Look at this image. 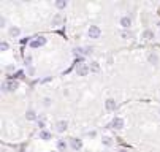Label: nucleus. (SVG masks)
Wrapping results in <instances>:
<instances>
[{
  "label": "nucleus",
  "mask_w": 160,
  "mask_h": 152,
  "mask_svg": "<svg viewBox=\"0 0 160 152\" xmlns=\"http://www.w3.org/2000/svg\"><path fill=\"white\" fill-rule=\"evenodd\" d=\"M120 37H122L124 40H130V38H132V33H130V32H127V30H122V33H120Z\"/></svg>",
  "instance_id": "6ab92c4d"
},
{
  "label": "nucleus",
  "mask_w": 160,
  "mask_h": 152,
  "mask_svg": "<svg viewBox=\"0 0 160 152\" xmlns=\"http://www.w3.org/2000/svg\"><path fill=\"white\" fill-rule=\"evenodd\" d=\"M105 108H106L108 111H114L116 108H117V101H116L114 98H108L106 101H105Z\"/></svg>",
  "instance_id": "423d86ee"
},
{
  "label": "nucleus",
  "mask_w": 160,
  "mask_h": 152,
  "mask_svg": "<svg viewBox=\"0 0 160 152\" xmlns=\"http://www.w3.org/2000/svg\"><path fill=\"white\" fill-rule=\"evenodd\" d=\"M30 62H32V57H30V55H27V57H25V64L30 65Z\"/></svg>",
  "instance_id": "b1692460"
},
{
  "label": "nucleus",
  "mask_w": 160,
  "mask_h": 152,
  "mask_svg": "<svg viewBox=\"0 0 160 152\" xmlns=\"http://www.w3.org/2000/svg\"><path fill=\"white\" fill-rule=\"evenodd\" d=\"M98 70H100L98 64H97V62H92V64H90V71H98Z\"/></svg>",
  "instance_id": "412c9836"
},
{
  "label": "nucleus",
  "mask_w": 160,
  "mask_h": 152,
  "mask_svg": "<svg viewBox=\"0 0 160 152\" xmlns=\"http://www.w3.org/2000/svg\"><path fill=\"white\" fill-rule=\"evenodd\" d=\"M62 22H64V18H62V14H60V13H56V14L52 16V19H51L52 27H59Z\"/></svg>",
  "instance_id": "0eeeda50"
},
{
  "label": "nucleus",
  "mask_w": 160,
  "mask_h": 152,
  "mask_svg": "<svg viewBox=\"0 0 160 152\" xmlns=\"http://www.w3.org/2000/svg\"><path fill=\"white\" fill-rule=\"evenodd\" d=\"M117 152H129V151H127V149H119Z\"/></svg>",
  "instance_id": "393cba45"
},
{
  "label": "nucleus",
  "mask_w": 160,
  "mask_h": 152,
  "mask_svg": "<svg viewBox=\"0 0 160 152\" xmlns=\"http://www.w3.org/2000/svg\"><path fill=\"white\" fill-rule=\"evenodd\" d=\"M87 35H89V38H92V40H98V38L102 37V30L98 25H90L89 29H87Z\"/></svg>",
  "instance_id": "f03ea898"
},
{
  "label": "nucleus",
  "mask_w": 160,
  "mask_h": 152,
  "mask_svg": "<svg viewBox=\"0 0 160 152\" xmlns=\"http://www.w3.org/2000/svg\"><path fill=\"white\" fill-rule=\"evenodd\" d=\"M43 105H45L46 108H49V106L52 105V100L49 98V97H45V98H43Z\"/></svg>",
  "instance_id": "aec40b11"
},
{
  "label": "nucleus",
  "mask_w": 160,
  "mask_h": 152,
  "mask_svg": "<svg viewBox=\"0 0 160 152\" xmlns=\"http://www.w3.org/2000/svg\"><path fill=\"white\" fill-rule=\"evenodd\" d=\"M71 148H73L75 151H79L82 148V141L78 138H71Z\"/></svg>",
  "instance_id": "9b49d317"
},
{
  "label": "nucleus",
  "mask_w": 160,
  "mask_h": 152,
  "mask_svg": "<svg viewBox=\"0 0 160 152\" xmlns=\"http://www.w3.org/2000/svg\"><path fill=\"white\" fill-rule=\"evenodd\" d=\"M25 119L27 121H35L37 119V112L34 109H27L25 111Z\"/></svg>",
  "instance_id": "4468645a"
},
{
  "label": "nucleus",
  "mask_w": 160,
  "mask_h": 152,
  "mask_svg": "<svg viewBox=\"0 0 160 152\" xmlns=\"http://www.w3.org/2000/svg\"><path fill=\"white\" fill-rule=\"evenodd\" d=\"M40 139L49 141V139H51V133H49L48 130H40Z\"/></svg>",
  "instance_id": "dca6fc26"
},
{
  "label": "nucleus",
  "mask_w": 160,
  "mask_h": 152,
  "mask_svg": "<svg viewBox=\"0 0 160 152\" xmlns=\"http://www.w3.org/2000/svg\"><path fill=\"white\" fill-rule=\"evenodd\" d=\"M75 71H76V75H78V76H87V75H89V71H90V67L87 65L86 62H78Z\"/></svg>",
  "instance_id": "f257e3e1"
},
{
  "label": "nucleus",
  "mask_w": 160,
  "mask_h": 152,
  "mask_svg": "<svg viewBox=\"0 0 160 152\" xmlns=\"http://www.w3.org/2000/svg\"><path fill=\"white\" fill-rule=\"evenodd\" d=\"M10 46H8V43L7 41H2V44H0V49H2V51H7Z\"/></svg>",
  "instance_id": "4be33fe9"
},
{
  "label": "nucleus",
  "mask_w": 160,
  "mask_h": 152,
  "mask_svg": "<svg viewBox=\"0 0 160 152\" xmlns=\"http://www.w3.org/2000/svg\"><path fill=\"white\" fill-rule=\"evenodd\" d=\"M119 24H120V27H122L124 30H127L132 25V18L130 16H122V18L119 19Z\"/></svg>",
  "instance_id": "39448f33"
},
{
  "label": "nucleus",
  "mask_w": 160,
  "mask_h": 152,
  "mask_svg": "<svg viewBox=\"0 0 160 152\" xmlns=\"http://www.w3.org/2000/svg\"><path fill=\"white\" fill-rule=\"evenodd\" d=\"M159 29H160V22H159Z\"/></svg>",
  "instance_id": "a878e982"
},
{
  "label": "nucleus",
  "mask_w": 160,
  "mask_h": 152,
  "mask_svg": "<svg viewBox=\"0 0 160 152\" xmlns=\"http://www.w3.org/2000/svg\"><path fill=\"white\" fill-rule=\"evenodd\" d=\"M8 33H10V37H11V38H18L21 35V29H19V27H10Z\"/></svg>",
  "instance_id": "f8f14e48"
},
{
  "label": "nucleus",
  "mask_w": 160,
  "mask_h": 152,
  "mask_svg": "<svg viewBox=\"0 0 160 152\" xmlns=\"http://www.w3.org/2000/svg\"><path fill=\"white\" fill-rule=\"evenodd\" d=\"M109 127L114 128V130H122L124 128V119L122 117H114L111 121V124H109Z\"/></svg>",
  "instance_id": "20e7f679"
},
{
  "label": "nucleus",
  "mask_w": 160,
  "mask_h": 152,
  "mask_svg": "<svg viewBox=\"0 0 160 152\" xmlns=\"http://www.w3.org/2000/svg\"><path fill=\"white\" fill-rule=\"evenodd\" d=\"M67 127H68V124H67V121H59V122L56 124V130H57L59 133H62V132H65V130H67Z\"/></svg>",
  "instance_id": "1a4fd4ad"
},
{
  "label": "nucleus",
  "mask_w": 160,
  "mask_h": 152,
  "mask_svg": "<svg viewBox=\"0 0 160 152\" xmlns=\"http://www.w3.org/2000/svg\"><path fill=\"white\" fill-rule=\"evenodd\" d=\"M67 5H68L67 0H57V2H56V8L64 10V8H67Z\"/></svg>",
  "instance_id": "f3484780"
},
{
  "label": "nucleus",
  "mask_w": 160,
  "mask_h": 152,
  "mask_svg": "<svg viewBox=\"0 0 160 152\" xmlns=\"http://www.w3.org/2000/svg\"><path fill=\"white\" fill-rule=\"evenodd\" d=\"M102 143H103L105 146H111V144H113V138H111V136H103V138H102Z\"/></svg>",
  "instance_id": "a211bd4d"
},
{
  "label": "nucleus",
  "mask_w": 160,
  "mask_h": 152,
  "mask_svg": "<svg viewBox=\"0 0 160 152\" xmlns=\"http://www.w3.org/2000/svg\"><path fill=\"white\" fill-rule=\"evenodd\" d=\"M46 44V38L45 37H40V38H37V40H34L30 43V46L32 48H40V46H45Z\"/></svg>",
  "instance_id": "6e6552de"
},
{
  "label": "nucleus",
  "mask_w": 160,
  "mask_h": 152,
  "mask_svg": "<svg viewBox=\"0 0 160 152\" xmlns=\"http://www.w3.org/2000/svg\"><path fill=\"white\" fill-rule=\"evenodd\" d=\"M5 24H7V19H5V18H2V19H0V25H2V27H5Z\"/></svg>",
  "instance_id": "5701e85b"
},
{
  "label": "nucleus",
  "mask_w": 160,
  "mask_h": 152,
  "mask_svg": "<svg viewBox=\"0 0 160 152\" xmlns=\"http://www.w3.org/2000/svg\"><path fill=\"white\" fill-rule=\"evenodd\" d=\"M143 38H144V40H152V38H154V32L151 30V29H146L144 32H143Z\"/></svg>",
  "instance_id": "2eb2a0df"
},
{
  "label": "nucleus",
  "mask_w": 160,
  "mask_h": 152,
  "mask_svg": "<svg viewBox=\"0 0 160 152\" xmlns=\"http://www.w3.org/2000/svg\"><path fill=\"white\" fill-rule=\"evenodd\" d=\"M18 86H19V84L16 82V81L8 79V81L3 82V91H5V92H14L16 89H18Z\"/></svg>",
  "instance_id": "7ed1b4c3"
},
{
  "label": "nucleus",
  "mask_w": 160,
  "mask_h": 152,
  "mask_svg": "<svg viewBox=\"0 0 160 152\" xmlns=\"http://www.w3.org/2000/svg\"><path fill=\"white\" fill-rule=\"evenodd\" d=\"M57 149L60 152H65V151L68 149V143L65 141V139H59V141H57Z\"/></svg>",
  "instance_id": "ddd939ff"
},
{
  "label": "nucleus",
  "mask_w": 160,
  "mask_h": 152,
  "mask_svg": "<svg viewBox=\"0 0 160 152\" xmlns=\"http://www.w3.org/2000/svg\"><path fill=\"white\" fill-rule=\"evenodd\" d=\"M147 60H149V64L157 65V64H159V55H157L156 52H149V54H147Z\"/></svg>",
  "instance_id": "9d476101"
}]
</instances>
